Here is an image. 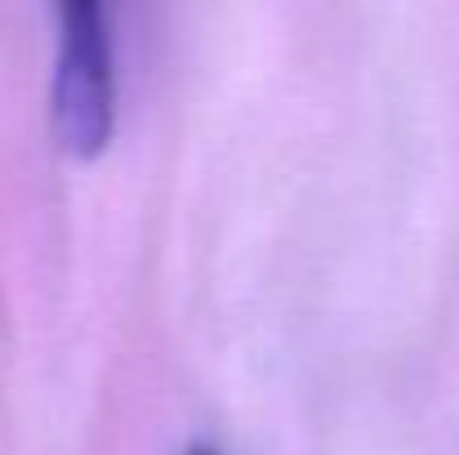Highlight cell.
Here are the masks:
<instances>
[{
	"label": "cell",
	"instance_id": "6da1fadb",
	"mask_svg": "<svg viewBox=\"0 0 459 455\" xmlns=\"http://www.w3.org/2000/svg\"><path fill=\"white\" fill-rule=\"evenodd\" d=\"M54 130L58 144L90 161L117 130V40L112 0H54Z\"/></svg>",
	"mask_w": 459,
	"mask_h": 455
},
{
	"label": "cell",
	"instance_id": "7a4b0ae2",
	"mask_svg": "<svg viewBox=\"0 0 459 455\" xmlns=\"http://www.w3.org/2000/svg\"><path fill=\"white\" fill-rule=\"evenodd\" d=\"M192 455H214V451H210V447H196V451H192Z\"/></svg>",
	"mask_w": 459,
	"mask_h": 455
}]
</instances>
